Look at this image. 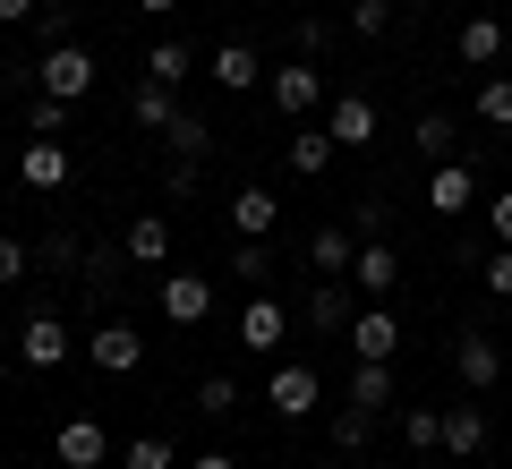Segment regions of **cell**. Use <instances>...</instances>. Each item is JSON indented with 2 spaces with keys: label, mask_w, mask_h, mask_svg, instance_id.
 <instances>
[{
  "label": "cell",
  "mask_w": 512,
  "mask_h": 469,
  "mask_svg": "<svg viewBox=\"0 0 512 469\" xmlns=\"http://www.w3.org/2000/svg\"><path fill=\"white\" fill-rule=\"evenodd\" d=\"M35 94L86 103V94H94V52H86V43H52V52L35 60Z\"/></svg>",
  "instance_id": "obj_1"
},
{
  "label": "cell",
  "mask_w": 512,
  "mask_h": 469,
  "mask_svg": "<svg viewBox=\"0 0 512 469\" xmlns=\"http://www.w3.org/2000/svg\"><path fill=\"white\" fill-rule=\"evenodd\" d=\"M86 359L103 367V376H137V367H146V333H137V325H94L86 333Z\"/></svg>",
  "instance_id": "obj_2"
},
{
  "label": "cell",
  "mask_w": 512,
  "mask_h": 469,
  "mask_svg": "<svg viewBox=\"0 0 512 469\" xmlns=\"http://www.w3.org/2000/svg\"><path fill=\"white\" fill-rule=\"evenodd\" d=\"M316 393H325V384H316V367H308V359H282L274 376H265V410H282V418H308V410H316Z\"/></svg>",
  "instance_id": "obj_3"
},
{
  "label": "cell",
  "mask_w": 512,
  "mask_h": 469,
  "mask_svg": "<svg viewBox=\"0 0 512 469\" xmlns=\"http://www.w3.org/2000/svg\"><path fill=\"white\" fill-rule=\"evenodd\" d=\"M265 94H274L282 120H308V111H325V103H333L316 69H265Z\"/></svg>",
  "instance_id": "obj_4"
},
{
  "label": "cell",
  "mask_w": 512,
  "mask_h": 469,
  "mask_svg": "<svg viewBox=\"0 0 512 469\" xmlns=\"http://www.w3.org/2000/svg\"><path fill=\"white\" fill-rule=\"evenodd\" d=\"M52 452H60V469H103L111 461V435H103V418H60Z\"/></svg>",
  "instance_id": "obj_5"
},
{
  "label": "cell",
  "mask_w": 512,
  "mask_h": 469,
  "mask_svg": "<svg viewBox=\"0 0 512 469\" xmlns=\"http://www.w3.org/2000/svg\"><path fill=\"white\" fill-rule=\"evenodd\" d=\"M69 350H77V333L60 325V316H26L18 325V359L26 367H69Z\"/></svg>",
  "instance_id": "obj_6"
},
{
  "label": "cell",
  "mask_w": 512,
  "mask_h": 469,
  "mask_svg": "<svg viewBox=\"0 0 512 469\" xmlns=\"http://www.w3.org/2000/svg\"><path fill=\"white\" fill-rule=\"evenodd\" d=\"M470 205H478V171L470 163H436L427 171V214L453 222V214H470Z\"/></svg>",
  "instance_id": "obj_7"
},
{
  "label": "cell",
  "mask_w": 512,
  "mask_h": 469,
  "mask_svg": "<svg viewBox=\"0 0 512 469\" xmlns=\"http://www.w3.org/2000/svg\"><path fill=\"white\" fill-rule=\"evenodd\" d=\"M453 376L470 384V393H495V384H504V350H495L487 333H461L453 342Z\"/></svg>",
  "instance_id": "obj_8"
},
{
  "label": "cell",
  "mask_w": 512,
  "mask_h": 469,
  "mask_svg": "<svg viewBox=\"0 0 512 469\" xmlns=\"http://www.w3.org/2000/svg\"><path fill=\"white\" fill-rule=\"evenodd\" d=\"M402 350V316L393 307H359L350 316V359H393Z\"/></svg>",
  "instance_id": "obj_9"
},
{
  "label": "cell",
  "mask_w": 512,
  "mask_h": 469,
  "mask_svg": "<svg viewBox=\"0 0 512 469\" xmlns=\"http://www.w3.org/2000/svg\"><path fill=\"white\" fill-rule=\"evenodd\" d=\"M282 333H291V316H282V299H248L239 307V350H256V359H274Z\"/></svg>",
  "instance_id": "obj_10"
},
{
  "label": "cell",
  "mask_w": 512,
  "mask_h": 469,
  "mask_svg": "<svg viewBox=\"0 0 512 469\" xmlns=\"http://www.w3.org/2000/svg\"><path fill=\"white\" fill-rule=\"evenodd\" d=\"M163 316L171 325H205L214 316V282L205 273H163Z\"/></svg>",
  "instance_id": "obj_11"
},
{
  "label": "cell",
  "mask_w": 512,
  "mask_h": 469,
  "mask_svg": "<svg viewBox=\"0 0 512 469\" xmlns=\"http://www.w3.org/2000/svg\"><path fill=\"white\" fill-rule=\"evenodd\" d=\"M325 128H333V145L359 154V145L376 137V103H367V94H333V103H325Z\"/></svg>",
  "instance_id": "obj_12"
},
{
  "label": "cell",
  "mask_w": 512,
  "mask_h": 469,
  "mask_svg": "<svg viewBox=\"0 0 512 469\" xmlns=\"http://www.w3.org/2000/svg\"><path fill=\"white\" fill-rule=\"evenodd\" d=\"M350 282H359L367 299H384V290L402 282V256L384 248V239H359V256H350Z\"/></svg>",
  "instance_id": "obj_13"
},
{
  "label": "cell",
  "mask_w": 512,
  "mask_h": 469,
  "mask_svg": "<svg viewBox=\"0 0 512 469\" xmlns=\"http://www.w3.org/2000/svg\"><path fill=\"white\" fill-rule=\"evenodd\" d=\"M18 180L52 197V188L69 180V145H60V137H35V145H26V154H18Z\"/></svg>",
  "instance_id": "obj_14"
},
{
  "label": "cell",
  "mask_w": 512,
  "mask_h": 469,
  "mask_svg": "<svg viewBox=\"0 0 512 469\" xmlns=\"http://www.w3.org/2000/svg\"><path fill=\"white\" fill-rule=\"evenodd\" d=\"M274 222H282V197H274V188H239V197H231V231H239V239H274Z\"/></svg>",
  "instance_id": "obj_15"
},
{
  "label": "cell",
  "mask_w": 512,
  "mask_h": 469,
  "mask_svg": "<svg viewBox=\"0 0 512 469\" xmlns=\"http://www.w3.org/2000/svg\"><path fill=\"white\" fill-rule=\"evenodd\" d=\"M350 256H359V231H350V222L308 231V265H316V273H342V282H350Z\"/></svg>",
  "instance_id": "obj_16"
},
{
  "label": "cell",
  "mask_w": 512,
  "mask_h": 469,
  "mask_svg": "<svg viewBox=\"0 0 512 469\" xmlns=\"http://www.w3.org/2000/svg\"><path fill=\"white\" fill-rule=\"evenodd\" d=\"M205 77H214L222 94H248V86H265V60H256L248 43H222V52H214V69H205Z\"/></svg>",
  "instance_id": "obj_17"
},
{
  "label": "cell",
  "mask_w": 512,
  "mask_h": 469,
  "mask_svg": "<svg viewBox=\"0 0 512 469\" xmlns=\"http://www.w3.org/2000/svg\"><path fill=\"white\" fill-rule=\"evenodd\" d=\"M128 111H137V128H146V137H163V128L180 120V94H171V86H154V77H137V94H128Z\"/></svg>",
  "instance_id": "obj_18"
},
{
  "label": "cell",
  "mask_w": 512,
  "mask_h": 469,
  "mask_svg": "<svg viewBox=\"0 0 512 469\" xmlns=\"http://www.w3.org/2000/svg\"><path fill=\"white\" fill-rule=\"evenodd\" d=\"M120 248H128V265H163V256H171V222L163 214H137L120 231Z\"/></svg>",
  "instance_id": "obj_19"
},
{
  "label": "cell",
  "mask_w": 512,
  "mask_h": 469,
  "mask_svg": "<svg viewBox=\"0 0 512 469\" xmlns=\"http://www.w3.org/2000/svg\"><path fill=\"white\" fill-rule=\"evenodd\" d=\"M487 401H461V410H444V452H487Z\"/></svg>",
  "instance_id": "obj_20"
},
{
  "label": "cell",
  "mask_w": 512,
  "mask_h": 469,
  "mask_svg": "<svg viewBox=\"0 0 512 469\" xmlns=\"http://www.w3.org/2000/svg\"><path fill=\"white\" fill-rule=\"evenodd\" d=\"M308 325H316V333H350V282H342V273H325V282H316Z\"/></svg>",
  "instance_id": "obj_21"
},
{
  "label": "cell",
  "mask_w": 512,
  "mask_h": 469,
  "mask_svg": "<svg viewBox=\"0 0 512 469\" xmlns=\"http://www.w3.org/2000/svg\"><path fill=\"white\" fill-rule=\"evenodd\" d=\"M163 145L180 154V163H205V154H214V120H205V111H180V120L163 128Z\"/></svg>",
  "instance_id": "obj_22"
},
{
  "label": "cell",
  "mask_w": 512,
  "mask_h": 469,
  "mask_svg": "<svg viewBox=\"0 0 512 469\" xmlns=\"http://www.w3.org/2000/svg\"><path fill=\"white\" fill-rule=\"evenodd\" d=\"M333 154H342V145H333V128H299V120H291V171H299V180H316Z\"/></svg>",
  "instance_id": "obj_23"
},
{
  "label": "cell",
  "mask_w": 512,
  "mask_h": 469,
  "mask_svg": "<svg viewBox=\"0 0 512 469\" xmlns=\"http://www.w3.org/2000/svg\"><path fill=\"white\" fill-rule=\"evenodd\" d=\"M350 401H359V410H393V359H359L350 367Z\"/></svg>",
  "instance_id": "obj_24"
},
{
  "label": "cell",
  "mask_w": 512,
  "mask_h": 469,
  "mask_svg": "<svg viewBox=\"0 0 512 469\" xmlns=\"http://www.w3.org/2000/svg\"><path fill=\"white\" fill-rule=\"evenodd\" d=\"M461 60L470 69H495L504 60V18H461Z\"/></svg>",
  "instance_id": "obj_25"
},
{
  "label": "cell",
  "mask_w": 512,
  "mask_h": 469,
  "mask_svg": "<svg viewBox=\"0 0 512 469\" xmlns=\"http://www.w3.org/2000/svg\"><path fill=\"white\" fill-rule=\"evenodd\" d=\"M478 120H487V128H512V77L504 69H487V77H478Z\"/></svg>",
  "instance_id": "obj_26"
},
{
  "label": "cell",
  "mask_w": 512,
  "mask_h": 469,
  "mask_svg": "<svg viewBox=\"0 0 512 469\" xmlns=\"http://www.w3.org/2000/svg\"><path fill=\"white\" fill-rule=\"evenodd\" d=\"M410 137H419V154H427V163H453V145H461V128L444 120V111H419V128H410Z\"/></svg>",
  "instance_id": "obj_27"
},
{
  "label": "cell",
  "mask_w": 512,
  "mask_h": 469,
  "mask_svg": "<svg viewBox=\"0 0 512 469\" xmlns=\"http://www.w3.org/2000/svg\"><path fill=\"white\" fill-rule=\"evenodd\" d=\"M120 256H128V248H86V273H77L86 299H111V290H120Z\"/></svg>",
  "instance_id": "obj_28"
},
{
  "label": "cell",
  "mask_w": 512,
  "mask_h": 469,
  "mask_svg": "<svg viewBox=\"0 0 512 469\" xmlns=\"http://www.w3.org/2000/svg\"><path fill=\"white\" fill-rule=\"evenodd\" d=\"M333 444H342V452H367V444H376V410H359V401L333 410Z\"/></svg>",
  "instance_id": "obj_29"
},
{
  "label": "cell",
  "mask_w": 512,
  "mask_h": 469,
  "mask_svg": "<svg viewBox=\"0 0 512 469\" xmlns=\"http://www.w3.org/2000/svg\"><path fill=\"white\" fill-rule=\"evenodd\" d=\"M120 469H180V461H171L163 435H128V444H120Z\"/></svg>",
  "instance_id": "obj_30"
},
{
  "label": "cell",
  "mask_w": 512,
  "mask_h": 469,
  "mask_svg": "<svg viewBox=\"0 0 512 469\" xmlns=\"http://www.w3.org/2000/svg\"><path fill=\"white\" fill-rule=\"evenodd\" d=\"M402 444H410V452L444 444V410H427V401H419V410H402Z\"/></svg>",
  "instance_id": "obj_31"
},
{
  "label": "cell",
  "mask_w": 512,
  "mask_h": 469,
  "mask_svg": "<svg viewBox=\"0 0 512 469\" xmlns=\"http://www.w3.org/2000/svg\"><path fill=\"white\" fill-rule=\"evenodd\" d=\"M231 273H239V282H265V273H274V239H239V248H231Z\"/></svg>",
  "instance_id": "obj_32"
},
{
  "label": "cell",
  "mask_w": 512,
  "mask_h": 469,
  "mask_svg": "<svg viewBox=\"0 0 512 469\" xmlns=\"http://www.w3.org/2000/svg\"><path fill=\"white\" fill-rule=\"evenodd\" d=\"M146 77H154V86H180V77H188V43H154V52H146Z\"/></svg>",
  "instance_id": "obj_33"
},
{
  "label": "cell",
  "mask_w": 512,
  "mask_h": 469,
  "mask_svg": "<svg viewBox=\"0 0 512 469\" xmlns=\"http://www.w3.org/2000/svg\"><path fill=\"white\" fill-rule=\"evenodd\" d=\"M350 26H359V43L393 35V0H350Z\"/></svg>",
  "instance_id": "obj_34"
},
{
  "label": "cell",
  "mask_w": 512,
  "mask_h": 469,
  "mask_svg": "<svg viewBox=\"0 0 512 469\" xmlns=\"http://www.w3.org/2000/svg\"><path fill=\"white\" fill-rule=\"evenodd\" d=\"M69 111H77V103H60V94H35V111H26V120H35V137H60V128H69Z\"/></svg>",
  "instance_id": "obj_35"
},
{
  "label": "cell",
  "mask_w": 512,
  "mask_h": 469,
  "mask_svg": "<svg viewBox=\"0 0 512 469\" xmlns=\"http://www.w3.org/2000/svg\"><path fill=\"white\" fill-rule=\"evenodd\" d=\"M197 410H205V418L239 410V384H231V376H205V384H197Z\"/></svg>",
  "instance_id": "obj_36"
},
{
  "label": "cell",
  "mask_w": 512,
  "mask_h": 469,
  "mask_svg": "<svg viewBox=\"0 0 512 469\" xmlns=\"http://www.w3.org/2000/svg\"><path fill=\"white\" fill-rule=\"evenodd\" d=\"M26 265H35V256H26V239L0 231V282H26Z\"/></svg>",
  "instance_id": "obj_37"
},
{
  "label": "cell",
  "mask_w": 512,
  "mask_h": 469,
  "mask_svg": "<svg viewBox=\"0 0 512 469\" xmlns=\"http://www.w3.org/2000/svg\"><path fill=\"white\" fill-rule=\"evenodd\" d=\"M487 214H495V248H512V188H495Z\"/></svg>",
  "instance_id": "obj_38"
},
{
  "label": "cell",
  "mask_w": 512,
  "mask_h": 469,
  "mask_svg": "<svg viewBox=\"0 0 512 469\" xmlns=\"http://www.w3.org/2000/svg\"><path fill=\"white\" fill-rule=\"evenodd\" d=\"M487 290H495V299H512V248L487 256Z\"/></svg>",
  "instance_id": "obj_39"
},
{
  "label": "cell",
  "mask_w": 512,
  "mask_h": 469,
  "mask_svg": "<svg viewBox=\"0 0 512 469\" xmlns=\"http://www.w3.org/2000/svg\"><path fill=\"white\" fill-rule=\"evenodd\" d=\"M197 171H205V163H180V154H171V171H163V188H171V197H188V188H197Z\"/></svg>",
  "instance_id": "obj_40"
},
{
  "label": "cell",
  "mask_w": 512,
  "mask_h": 469,
  "mask_svg": "<svg viewBox=\"0 0 512 469\" xmlns=\"http://www.w3.org/2000/svg\"><path fill=\"white\" fill-rule=\"evenodd\" d=\"M35 9H43V0H0V26H26Z\"/></svg>",
  "instance_id": "obj_41"
},
{
  "label": "cell",
  "mask_w": 512,
  "mask_h": 469,
  "mask_svg": "<svg viewBox=\"0 0 512 469\" xmlns=\"http://www.w3.org/2000/svg\"><path fill=\"white\" fill-rule=\"evenodd\" d=\"M188 469H239V461H231V452H197V461H188Z\"/></svg>",
  "instance_id": "obj_42"
},
{
  "label": "cell",
  "mask_w": 512,
  "mask_h": 469,
  "mask_svg": "<svg viewBox=\"0 0 512 469\" xmlns=\"http://www.w3.org/2000/svg\"><path fill=\"white\" fill-rule=\"evenodd\" d=\"M137 9H154V18H171V9H180V0H137Z\"/></svg>",
  "instance_id": "obj_43"
}]
</instances>
